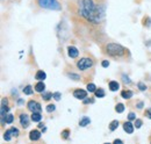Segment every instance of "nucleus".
I'll use <instances>...</instances> for the list:
<instances>
[{"mask_svg": "<svg viewBox=\"0 0 151 144\" xmlns=\"http://www.w3.org/2000/svg\"><path fill=\"white\" fill-rule=\"evenodd\" d=\"M78 7L80 15L93 23H99L105 15V8L95 5L93 0H78Z\"/></svg>", "mask_w": 151, "mask_h": 144, "instance_id": "f257e3e1", "label": "nucleus"}, {"mask_svg": "<svg viewBox=\"0 0 151 144\" xmlns=\"http://www.w3.org/2000/svg\"><path fill=\"white\" fill-rule=\"evenodd\" d=\"M106 50H107L106 51L107 54L113 56V57H120V56H123V55L126 54V49L122 45L117 44V43H109V44H107Z\"/></svg>", "mask_w": 151, "mask_h": 144, "instance_id": "f03ea898", "label": "nucleus"}, {"mask_svg": "<svg viewBox=\"0 0 151 144\" xmlns=\"http://www.w3.org/2000/svg\"><path fill=\"white\" fill-rule=\"evenodd\" d=\"M38 5L43 8L52 9V11H60L62 8L57 0H38Z\"/></svg>", "mask_w": 151, "mask_h": 144, "instance_id": "7ed1b4c3", "label": "nucleus"}, {"mask_svg": "<svg viewBox=\"0 0 151 144\" xmlns=\"http://www.w3.org/2000/svg\"><path fill=\"white\" fill-rule=\"evenodd\" d=\"M92 66H93V60H92L91 58H87V57L81 58V59L78 60V63H77V68H78L79 70H81V71L87 70V69H90V68H92Z\"/></svg>", "mask_w": 151, "mask_h": 144, "instance_id": "20e7f679", "label": "nucleus"}, {"mask_svg": "<svg viewBox=\"0 0 151 144\" xmlns=\"http://www.w3.org/2000/svg\"><path fill=\"white\" fill-rule=\"evenodd\" d=\"M8 110H9V108L7 107V99L4 98V99L1 100V123H2V125L6 123V122H5V119H6V116H7Z\"/></svg>", "mask_w": 151, "mask_h": 144, "instance_id": "39448f33", "label": "nucleus"}, {"mask_svg": "<svg viewBox=\"0 0 151 144\" xmlns=\"http://www.w3.org/2000/svg\"><path fill=\"white\" fill-rule=\"evenodd\" d=\"M27 107H28V109H29L32 113H34V112H40V113H41V110H42L41 105L38 104L37 101H35V100H30V101L28 102Z\"/></svg>", "mask_w": 151, "mask_h": 144, "instance_id": "423d86ee", "label": "nucleus"}, {"mask_svg": "<svg viewBox=\"0 0 151 144\" xmlns=\"http://www.w3.org/2000/svg\"><path fill=\"white\" fill-rule=\"evenodd\" d=\"M73 96L78 100H84L87 98V91H84L81 89H78V90L73 91Z\"/></svg>", "mask_w": 151, "mask_h": 144, "instance_id": "0eeeda50", "label": "nucleus"}, {"mask_svg": "<svg viewBox=\"0 0 151 144\" xmlns=\"http://www.w3.org/2000/svg\"><path fill=\"white\" fill-rule=\"evenodd\" d=\"M20 125L22 128H28L29 126V116L27 114H21L20 115Z\"/></svg>", "mask_w": 151, "mask_h": 144, "instance_id": "6e6552de", "label": "nucleus"}, {"mask_svg": "<svg viewBox=\"0 0 151 144\" xmlns=\"http://www.w3.org/2000/svg\"><path fill=\"white\" fill-rule=\"evenodd\" d=\"M68 55H69V57H71V58H77L78 56H79V51H78V49L76 48V47H69L68 48Z\"/></svg>", "mask_w": 151, "mask_h": 144, "instance_id": "1a4fd4ad", "label": "nucleus"}, {"mask_svg": "<svg viewBox=\"0 0 151 144\" xmlns=\"http://www.w3.org/2000/svg\"><path fill=\"white\" fill-rule=\"evenodd\" d=\"M134 129H135V126L132 125L130 121L123 123V130H124L127 134H132V132H134Z\"/></svg>", "mask_w": 151, "mask_h": 144, "instance_id": "9d476101", "label": "nucleus"}, {"mask_svg": "<svg viewBox=\"0 0 151 144\" xmlns=\"http://www.w3.org/2000/svg\"><path fill=\"white\" fill-rule=\"evenodd\" d=\"M29 138H30V141H38V140L41 138V132L38 131L37 129L32 130V131L29 132Z\"/></svg>", "mask_w": 151, "mask_h": 144, "instance_id": "9b49d317", "label": "nucleus"}, {"mask_svg": "<svg viewBox=\"0 0 151 144\" xmlns=\"http://www.w3.org/2000/svg\"><path fill=\"white\" fill-rule=\"evenodd\" d=\"M45 78H47V73L44 71H42V70H38L36 72V74H35V79L38 80V81H43Z\"/></svg>", "mask_w": 151, "mask_h": 144, "instance_id": "f8f14e48", "label": "nucleus"}, {"mask_svg": "<svg viewBox=\"0 0 151 144\" xmlns=\"http://www.w3.org/2000/svg\"><path fill=\"white\" fill-rule=\"evenodd\" d=\"M35 91L36 92H38V93H43L44 92V90H45V84L43 83V81H38L37 84L35 85Z\"/></svg>", "mask_w": 151, "mask_h": 144, "instance_id": "ddd939ff", "label": "nucleus"}, {"mask_svg": "<svg viewBox=\"0 0 151 144\" xmlns=\"http://www.w3.org/2000/svg\"><path fill=\"white\" fill-rule=\"evenodd\" d=\"M32 121L33 122H41V120H42V115H41V113L40 112H34L33 114H32Z\"/></svg>", "mask_w": 151, "mask_h": 144, "instance_id": "4468645a", "label": "nucleus"}, {"mask_svg": "<svg viewBox=\"0 0 151 144\" xmlns=\"http://www.w3.org/2000/svg\"><path fill=\"white\" fill-rule=\"evenodd\" d=\"M90 123H91V120H90V117H87V116H83L81 120L79 121V126L80 127H86V126H88Z\"/></svg>", "mask_w": 151, "mask_h": 144, "instance_id": "2eb2a0df", "label": "nucleus"}, {"mask_svg": "<svg viewBox=\"0 0 151 144\" xmlns=\"http://www.w3.org/2000/svg\"><path fill=\"white\" fill-rule=\"evenodd\" d=\"M119 89H120V84L117 81H115V80L109 81V90L112 91V92H115V91H117Z\"/></svg>", "mask_w": 151, "mask_h": 144, "instance_id": "dca6fc26", "label": "nucleus"}, {"mask_svg": "<svg viewBox=\"0 0 151 144\" xmlns=\"http://www.w3.org/2000/svg\"><path fill=\"white\" fill-rule=\"evenodd\" d=\"M132 95H134V93H132V91H129V90L122 91V92H121V96H122L123 99H130Z\"/></svg>", "mask_w": 151, "mask_h": 144, "instance_id": "f3484780", "label": "nucleus"}, {"mask_svg": "<svg viewBox=\"0 0 151 144\" xmlns=\"http://www.w3.org/2000/svg\"><path fill=\"white\" fill-rule=\"evenodd\" d=\"M117 127H119V121H117V120H114V121H112V122L109 123V130H111V131H114V130L117 129Z\"/></svg>", "mask_w": 151, "mask_h": 144, "instance_id": "a211bd4d", "label": "nucleus"}, {"mask_svg": "<svg viewBox=\"0 0 151 144\" xmlns=\"http://www.w3.org/2000/svg\"><path fill=\"white\" fill-rule=\"evenodd\" d=\"M33 92H34V90H33V87H32L30 85H27V86L23 89V93H24L26 95H32Z\"/></svg>", "mask_w": 151, "mask_h": 144, "instance_id": "6ab92c4d", "label": "nucleus"}, {"mask_svg": "<svg viewBox=\"0 0 151 144\" xmlns=\"http://www.w3.org/2000/svg\"><path fill=\"white\" fill-rule=\"evenodd\" d=\"M94 94H95V98H104L105 96V91L102 90V89H96Z\"/></svg>", "mask_w": 151, "mask_h": 144, "instance_id": "aec40b11", "label": "nucleus"}, {"mask_svg": "<svg viewBox=\"0 0 151 144\" xmlns=\"http://www.w3.org/2000/svg\"><path fill=\"white\" fill-rule=\"evenodd\" d=\"M52 96H54V94H52L51 92H43V93H42V98H43L44 100H50Z\"/></svg>", "mask_w": 151, "mask_h": 144, "instance_id": "412c9836", "label": "nucleus"}, {"mask_svg": "<svg viewBox=\"0 0 151 144\" xmlns=\"http://www.w3.org/2000/svg\"><path fill=\"white\" fill-rule=\"evenodd\" d=\"M12 131H11V129H8V130H6V132L4 134V138H5V141H11V138H12Z\"/></svg>", "mask_w": 151, "mask_h": 144, "instance_id": "4be33fe9", "label": "nucleus"}, {"mask_svg": "<svg viewBox=\"0 0 151 144\" xmlns=\"http://www.w3.org/2000/svg\"><path fill=\"white\" fill-rule=\"evenodd\" d=\"M86 89H87V92H90V93H94L95 91H96V86H95L93 83H91V84H87Z\"/></svg>", "mask_w": 151, "mask_h": 144, "instance_id": "5701e85b", "label": "nucleus"}, {"mask_svg": "<svg viewBox=\"0 0 151 144\" xmlns=\"http://www.w3.org/2000/svg\"><path fill=\"white\" fill-rule=\"evenodd\" d=\"M115 110H116V113H123L124 112V105L123 104H117L116 105V107H115Z\"/></svg>", "mask_w": 151, "mask_h": 144, "instance_id": "b1692460", "label": "nucleus"}, {"mask_svg": "<svg viewBox=\"0 0 151 144\" xmlns=\"http://www.w3.org/2000/svg\"><path fill=\"white\" fill-rule=\"evenodd\" d=\"M13 120H14V116H13L12 114H7V116H6V119H5V122L8 123V125H11V123L13 122Z\"/></svg>", "mask_w": 151, "mask_h": 144, "instance_id": "393cba45", "label": "nucleus"}, {"mask_svg": "<svg viewBox=\"0 0 151 144\" xmlns=\"http://www.w3.org/2000/svg\"><path fill=\"white\" fill-rule=\"evenodd\" d=\"M68 77L73 79V80H79L80 79V76L79 74H76V73H68Z\"/></svg>", "mask_w": 151, "mask_h": 144, "instance_id": "a878e982", "label": "nucleus"}, {"mask_svg": "<svg viewBox=\"0 0 151 144\" xmlns=\"http://www.w3.org/2000/svg\"><path fill=\"white\" fill-rule=\"evenodd\" d=\"M55 109H56V106L52 105V104H50V105L47 106V112L48 113H52V112H55Z\"/></svg>", "mask_w": 151, "mask_h": 144, "instance_id": "bb28decb", "label": "nucleus"}, {"mask_svg": "<svg viewBox=\"0 0 151 144\" xmlns=\"http://www.w3.org/2000/svg\"><path fill=\"white\" fill-rule=\"evenodd\" d=\"M142 125H143L142 120H139V119H136V120H135V125H134V126L136 127L137 129H139V128L142 127Z\"/></svg>", "mask_w": 151, "mask_h": 144, "instance_id": "cd10ccee", "label": "nucleus"}, {"mask_svg": "<svg viewBox=\"0 0 151 144\" xmlns=\"http://www.w3.org/2000/svg\"><path fill=\"white\" fill-rule=\"evenodd\" d=\"M11 131H12V135H13L14 137H18V136H19V130H18L17 128L12 127V128H11Z\"/></svg>", "mask_w": 151, "mask_h": 144, "instance_id": "c85d7f7f", "label": "nucleus"}, {"mask_svg": "<svg viewBox=\"0 0 151 144\" xmlns=\"http://www.w3.org/2000/svg\"><path fill=\"white\" fill-rule=\"evenodd\" d=\"M69 135H70V130H69V129H65V130L62 132V137L65 138V140L69 138Z\"/></svg>", "mask_w": 151, "mask_h": 144, "instance_id": "c756f323", "label": "nucleus"}, {"mask_svg": "<svg viewBox=\"0 0 151 144\" xmlns=\"http://www.w3.org/2000/svg\"><path fill=\"white\" fill-rule=\"evenodd\" d=\"M122 79H123V83H124V84H130V83H132V80L129 79V77L126 76V74H122Z\"/></svg>", "mask_w": 151, "mask_h": 144, "instance_id": "7c9ffc66", "label": "nucleus"}, {"mask_svg": "<svg viewBox=\"0 0 151 144\" xmlns=\"http://www.w3.org/2000/svg\"><path fill=\"white\" fill-rule=\"evenodd\" d=\"M52 98H54V99H55L56 101H59V100H60V98H62V94H60L59 92H55V93H54V96H52Z\"/></svg>", "mask_w": 151, "mask_h": 144, "instance_id": "2f4dec72", "label": "nucleus"}, {"mask_svg": "<svg viewBox=\"0 0 151 144\" xmlns=\"http://www.w3.org/2000/svg\"><path fill=\"white\" fill-rule=\"evenodd\" d=\"M137 87L139 89V91H147V85H144L143 83H138L137 84Z\"/></svg>", "mask_w": 151, "mask_h": 144, "instance_id": "473e14b6", "label": "nucleus"}, {"mask_svg": "<svg viewBox=\"0 0 151 144\" xmlns=\"http://www.w3.org/2000/svg\"><path fill=\"white\" fill-rule=\"evenodd\" d=\"M128 120H129V121H132V120H136V115H135V114H134V113H129V114H128Z\"/></svg>", "mask_w": 151, "mask_h": 144, "instance_id": "72a5a7b5", "label": "nucleus"}, {"mask_svg": "<svg viewBox=\"0 0 151 144\" xmlns=\"http://www.w3.org/2000/svg\"><path fill=\"white\" fill-rule=\"evenodd\" d=\"M101 65H102V68H108L109 66V62L108 60H102Z\"/></svg>", "mask_w": 151, "mask_h": 144, "instance_id": "f704fd0d", "label": "nucleus"}, {"mask_svg": "<svg viewBox=\"0 0 151 144\" xmlns=\"http://www.w3.org/2000/svg\"><path fill=\"white\" fill-rule=\"evenodd\" d=\"M92 102H94L93 99H84V104H92Z\"/></svg>", "mask_w": 151, "mask_h": 144, "instance_id": "c9c22d12", "label": "nucleus"}, {"mask_svg": "<svg viewBox=\"0 0 151 144\" xmlns=\"http://www.w3.org/2000/svg\"><path fill=\"white\" fill-rule=\"evenodd\" d=\"M145 116H148L149 119H151V109H147L145 110Z\"/></svg>", "mask_w": 151, "mask_h": 144, "instance_id": "e433bc0d", "label": "nucleus"}, {"mask_svg": "<svg viewBox=\"0 0 151 144\" xmlns=\"http://www.w3.org/2000/svg\"><path fill=\"white\" fill-rule=\"evenodd\" d=\"M137 108H138V109H142V108H143V102H138V104H137Z\"/></svg>", "mask_w": 151, "mask_h": 144, "instance_id": "4c0bfd02", "label": "nucleus"}, {"mask_svg": "<svg viewBox=\"0 0 151 144\" xmlns=\"http://www.w3.org/2000/svg\"><path fill=\"white\" fill-rule=\"evenodd\" d=\"M114 143H120V144H122L123 142H122L121 140H115V141H114Z\"/></svg>", "mask_w": 151, "mask_h": 144, "instance_id": "58836bf2", "label": "nucleus"}, {"mask_svg": "<svg viewBox=\"0 0 151 144\" xmlns=\"http://www.w3.org/2000/svg\"><path fill=\"white\" fill-rule=\"evenodd\" d=\"M18 104H19V105H22V104H23V100H22V99H19V100H18Z\"/></svg>", "mask_w": 151, "mask_h": 144, "instance_id": "ea45409f", "label": "nucleus"}, {"mask_svg": "<svg viewBox=\"0 0 151 144\" xmlns=\"http://www.w3.org/2000/svg\"><path fill=\"white\" fill-rule=\"evenodd\" d=\"M38 128H43V123H40V125H38Z\"/></svg>", "mask_w": 151, "mask_h": 144, "instance_id": "a19ab883", "label": "nucleus"}]
</instances>
